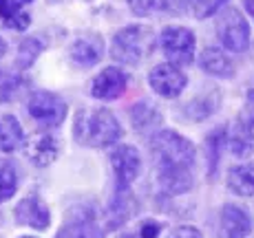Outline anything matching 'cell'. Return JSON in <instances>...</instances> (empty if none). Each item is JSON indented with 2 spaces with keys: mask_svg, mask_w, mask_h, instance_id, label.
Wrapping results in <instances>:
<instances>
[{
  "mask_svg": "<svg viewBox=\"0 0 254 238\" xmlns=\"http://www.w3.org/2000/svg\"><path fill=\"white\" fill-rule=\"evenodd\" d=\"M159 234V225L155 221H146V225L139 230V238H157Z\"/></svg>",
  "mask_w": 254,
  "mask_h": 238,
  "instance_id": "30",
  "label": "cell"
},
{
  "mask_svg": "<svg viewBox=\"0 0 254 238\" xmlns=\"http://www.w3.org/2000/svg\"><path fill=\"white\" fill-rule=\"evenodd\" d=\"M135 212H137V203H135L133 194L126 190V188H117L113 201L109 205V230L122 227L128 218L135 216Z\"/></svg>",
  "mask_w": 254,
  "mask_h": 238,
  "instance_id": "13",
  "label": "cell"
},
{
  "mask_svg": "<svg viewBox=\"0 0 254 238\" xmlns=\"http://www.w3.org/2000/svg\"><path fill=\"white\" fill-rule=\"evenodd\" d=\"M157 170H190L194 163V145L175 130H162L150 142Z\"/></svg>",
  "mask_w": 254,
  "mask_h": 238,
  "instance_id": "2",
  "label": "cell"
},
{
  "mask_svg": "<svg viewBox=\"0 0 254 238\" xmlns=\"http://www.w3.org/2000/svg\"><path fill=\"white\" fill-rule=\"evenodd\" d=\"M24 152L27 157L31 159L36 166L45 168L49 163L56 161L58 157V142L47 133H40V135H33V137L24 139Z\"/></svg>",
  "mask_w": 254,
  "mask_h": 238,
  "instance_id": "10",
  "label": "cell"
},
{
  "mask_svg": "<svg viewBox=\"0 0 254 238\" xmlns=\"http://www.w3.org/2000/svg\"><path fill=\"white\" fill-rule=\"evenodd\" d=\"M219 40L226 48L230 51H246L250 45V27H248L246 18L241 16V11L237 9H228L221 18H219Z\"/></svg>",
  "mask_w": 254,
  "mask_h": 238,
  "instance_id": "5",
  "label": "cell"
},
{
  "mask_svg": "<svg viewBox=\"0 0 254 238\" xmlns=\"http://www.w3.org/2000/svg\"><path fill=\"white\" fill-rule=\"evenodd\" d=\"M4 51H7V45H4V40H2V38H0V57L4 55Z\"/></svg>",
  "mask_w": 254,
  "mask_h": 238,
  "instance_id": "32",
  "label": "cell"
},
{
  "mask_svg": "<svg viewBox=\"0 0 254 238\" xmlns=\"http://www.w3.org/2000/svg\"><path fill=\"white\" fill-rule=\"evenodd\" d=\"M230 148H232V154H237V157H248L254 150V121L246 113L232 126Z\"/></svg>",
  "mask_w": 254,
  "mask_h": 238,
  "instance_id": "14",
  "label": "cell"
},
{
  "mask_svg": "<svg viewBox=\"0 0 254 238\" xmlns=\"http://www.w3.org/2000/svg\"><path fill=\"white\" fill-rule=\"evenodd\" d=\"M162 124V115L148 104H137L133 108V126L139 130V133H146V130H153Z\"/></svg>",
  "mask_w": 254,
  "mask_h": 238,
  "instance_id": "22",
  "label": "cell"
},
{
  "mask_svg": "<svg viewBox=\"0 0 254 238\" xmlns=\"http://www.w3.org/2000/svg\"><path fill=\"white\" fill-rule=\"evenodd\" d=\"M170 238H201V234H199V230H194V227L184 225V227H177V230L170 234Z\"/></svg>",
  "mask_w": 254,
  "mask_h": 238,
  "instance_id": "29",
  "label": "cell"
},
{
  "mask_svg": "<svg viewBox=\"0 0 254 238\" xmlns=\"http://www.w3.org/2000/svg\"><path fill=\"white\" fill-rule=\"evenodd\" d=\"M24 145V133L22 126L13 115H4L0 119V148L4 152H16L18 148Z\"/></svg>",
  "mask_w": 254,
  "mask_h": 238,
  "instance_id": "17",
  "label": "cell"
},
{
  "mask_svg": "<svg viewBox=\"0 0 254 238\" xmlns=\"http://www.w3.org/2000/svg\"><path fill=\"white\" fill-rule=\"evenodd\" d=\"M40 51H42V45L38 40H33V38L24 40L20 45V51H18V66H20V69L31 66L33 60L38 57V53H40Z\"/></svg>",
  "mask_w": 254,
  "mask_h": 238,
  "instance_id": "23",
  "label": "cell"
},
{
  "mask_svg": "<svg viewBox=\"0 0 254 238\" xmlns=\"http://www.w3.org/2000/svg\"><path fill=\"white\" fill-rule=\"evenodd\" d=\"M102 55V42L97 38H80L71 48V57L80 66H91L100 60Z\"/></svg>",
  "mask_w": 254,
  "mask_h": 238,
  "instance_id": "19",
  "label": "cell"
},
{
  "mask_svg": "<svg viewBox=\"0 0 254 238\" xmlns=\"http://www.w3.org/2000/svg\"><path fill=\"white\" fill-rule=\"evenodd\" d=\"M29 113L45 126H60L66 117V104L58 95L40 91V93H33L29 99Z\"/></svg>",
  "mask_w": 254,
  "mask_h": 238,
  "instance_id": "6",
  "label": "cell"
},
{
  "mask_svg": "<svg viewBox=\"0 0 254 238\" xmlns=\"http://www.w3.org/2000/svg\"><path fill=\"white\" fill-rule=\"evenodd\" d=\"M111 166L115 170L117 188H128L139 174V154L133 145H120L113 154H111Z\"/></svg>",
  "mask_w": 254,
  "mask_h": 238,
  "instance_id": "8",
  "label": "cell"
},
{
  "mask_svg": "<svg viewBox=\"0 0 254 238\" xmlns=\"http://www.w3.org/2000/svg\"><path fill=\"white\" fill-rule=\"evenodd\" d=\"M164 53L173 64H190L194 60V36L186 27H166L162 33Z\"/></svg>",
  "mask_w": 254,
  "mask_h": 238,
  "instance_id": "4",
  "label": "cell"
},
{
  "mask_svg": "<svg viewBox=\"0 0 254 238\" xmlns=\"http://www.w3.org/2000/svg\"><path fill=\"white\" fill-rule=\"evenodd\" d=\"M31 0H0V20L13 31H22L29 27V16L22 11Z\"/></svg>",
  "mask_w": 254,
  "mask_h": 238,
  "instance_id": "16",
  "label": "cell"
},
{
  "mask_svg": "<svg viewBox=\"0 0 254 238\" xmlns=\"http://www.w3.org/2000/svg\"><path fill=\"white\" fill-rule=\"evenodd\" d=\"M22 238H31V236H22Z\"/></svg>",
  "mask_w": 254,
  "mask_h": 238,
  "instance_id": "34",
  "label": "cell"
},
{
  "mask_svg": "<svg viewBox=\"0 0 254 238\" xmlns=\"http://www.w3.org/2000/svg\"><path fill=\"white\" fill-rule=\"evenodd\" d=\"M228 186L239 196H252L254 194V166H237L228 174Z\"/></svg>",
  "mask_w": 254,
  "mask_h": 238,
  "instance_id": "20",
  "label": "cell"
},
{
  "mask_svg": "<svg viewBox=\"0 0 254 238\" xmlns=\"http://www.w3.org/2000/svg\"><path fill=\"white\" fill-rule=\"evenodd\" d=\"M221 135H223V130H219V133H212L208 137V170H210V179H212V174H214V170H217V163H219V143H221Z\"/></svg>",
  "mask_w": 254,
  "mask_h": 238,
  "instance_id": "28",
  "label": "cell"
},
{
  "mask_svg": "<svg viewBox=\"0 0 254 238\" xmlns=\"http://www.w3.org/2000/svg\"><path fill=\"white\" fill-rule=\"evenodd\" d=\"M252 232V218L246 210L237 205H226L221 212V234L223 238H246Z\"/></svg>",
  "mask_w": 254,
  "mask_h": 238,
  "instance_id": "12",
  "label": "cell"
},
{
  "mask_svg": "<svg viewBox=\"0 0 254 238\" xmlns=\"http://www.w3.org/2000/svg\"><path fill=\"white\" fill-rule=\"evenodd\" d=\"M199 62H201V69L206 73H210V75H217V77H230V75H234L232 62L228 60L226 53H223L221 48H217V47H206V48H203Z\"/></svg>",
  "mask_w": 254,
  "mask_h": 238,
  "instance_id": "15",
  "label": "cell"
},
{
  "mask_svg": "<svg viewBox=\"0 0 254 238\" xmlns=\"http://www.w3.org/2000/svg\"><path fill=\"white\" fill-rule=\"evenodd\" d=\"M56 238H102V230L91 218H75L66 223Z\"/></svg>",
  "mask_w": 254,
  "mask_h": 238,
  "instance_id": "21",
  "label": "cell"
},
{
  "mask_svg": "<svg viewBox=\"0 0 254 238\" xmlns=\"http://www.w3.org/2000/svg\"><path fill=\"white\" fill-rule=\"evenodd\" d=\"M246 9L254 16V0H246Z\"/></svg>",
  "mask_w": 254,
  "mask_h": 238,
  "instance_id": "31",
  "label": "cell"
},
{
  "mask_svg": "<svg viewBox=\"0 0 254 238\" xmlns=\"http://www.w3.org/2000/svg\"><path fill=\"white\" fill-rule=\"evenodd\" d=\"M124 89H126V75L120 69L111 66V69H104L93 80L91 93L97 99H115V97L124 93Z\"/></svg>",
  "mask_w": 254,
  "mask_h": 238,
  "instance_id": "9",
  "label": "cell"
},
{
  "mask_svg": "<svg viewBox=\"0 0 254 238\" xmlns=\"http://www.w3.org/2000/svg\"><path fill=\"white\" fill-rule=\"evenodd\" d=\"M16 192V172L9 166H0V203L7 201Z\"/></svg>",
  "mask_w": 254,
  "mask_h": 238,
  "instance_id": "24",
  "label": "cell"
},
{
  "mask_svg": "<svg viewBox=\"0 0 254 238\" xmlns=\"http://www.w3.org/2000/svg\"><path fill=\"white\" fill-rule=\"evenodd\" d=\"M128 4H130V9H133L137 16H146V13L166 9L170 4V0H128Z\"/></svg>",
  "mask_w": 254,
  "mask_h": 238,
  "instance_id": "27",
  "label": "cell"
},
{
  "mask_svg": "<svg viewBox=\"0 0 254 238\" xmlns=\"http://www.w3.org/2000/svg\"><path fill=\"white\" fill-rule=\"evenodd\" d=\"M73 133L82 145L106 148L120 139L122 126L115 115L106 108H82L73 121Z\"/></svg>",
  "mask_w": 254,
  "mask_h": 238,
  "instance_id": "1",
  "label": "cell"
},
{
  "mask_svg": "<svg viewBox=\"0 0 254 238\" xmlns=\"http://www.w3.org/2000/svg\"><path fill=\"white\" fill-rule=\"evenodd\" d=\"M153 31L141 24H133V27L122 29L113 38L111 45V57L122 64H139L153 48Z\"/></svg>",
  "mask_w": 254,
  "mask_h": 238,
  "instance_id": "3",
  "label": "cell"
},
{
  "mask_svg": "<svg viewBox=\"0 0 254 238\" xmlns=\"http://www.w3.org/2000/svg\"><path fill=\"white\" fill-rule=\"evenodd\" d=\"M16 221L20 225H29L33 230H47L49 223H51V216H49L47 205L36 196H29L24 201L18 203L16 207Z\"/></svg>",
  "mask_w": 254,
  "mask_h": 238,
  "instance_id": "11",
  "label": "cell"
},
{
  "mask_svg": "<svg viewBox=\"0 0 254 238\" xmlns=\"http://www.w3.org/2000/svg\"><path fill=\"white\" fill-rule=\"evenodd\" d=\"M226 2L228 0H190V7H192V13L197 18H208Z\"/></svg>",
  "mask_w": 254,
  "mask_h": 238,
  "instance_id": "26",
  "label": "cell"
},
{
  "mask_svg": "<svg viewBox=\"0 0 254 238\" xmlns=\"http://www.w3.org/2000/svg\"><path fill=\"white\" fill-rule=\"evenodd\" d=\"M157 179L162 190L168 194H182L192 186L190 170H157Z\"/></svg>",
  "mask_w": 254,
  "mask_h": 238,
  "instance_id": "18",
  "label": "cell"
},
{
  "mask_svg": "<svg viewBox=\"0 0 254 238\" xmlns=\"http://www.w3.org/2000/svg\"><path fill=\"white\" fill-rule=\"evenodd\" d=\"M150 86L162 97H177L186 89V75L175 64H159L150 71Z\"/></svg>",
  "mask_w": 254,
  "mask_h": 238,
  "instance_id": "7",
  "label": "cell"
},
{
  "mask_svg": "<svg viewBox=\"0 0 254 238\" xmlns=\"http://www.w3.org/2000/svg\"><path fill=\"white\" fill-rule=\"evenodd\" d=\"M20 77L13 75L9 71H0V101H9L11 95L16 93V89L20 86Z\"/></svg>",
  "mask_w": 254,
  "mask_h": 238,
  "instance_id": "25",
  "label": "cell"
},
{
  "mask_svg": "<svg viewBox=\"0 0 254 238\" xmlns=\"http://www.w3.org/2000/svg\"><path fill=\"white\" fill-rule=\"evenodd\" d=\"M122 238H139L137 234H128V236H122Z\"/></svg>",
  "mask_w": 254,
  "mask_h": 238,
  "instance_id": "33",
  "label": "cell"
}]
</instances>
